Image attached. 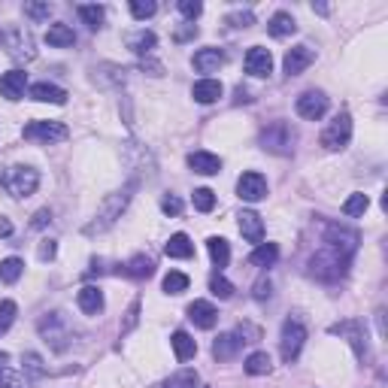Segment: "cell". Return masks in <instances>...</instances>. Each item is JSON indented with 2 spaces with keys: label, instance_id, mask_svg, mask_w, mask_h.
<instances>
[{
  "label": "cell",
  "instance_id": "cell-1",
  "mask_svg": "<svg viewBox=\"0 0 388 388\" xmlns=\"http://www.w3.org/2000/svg\"><path fill=\"white\" fill-rule=\"evenodd\" d=\"M133 188H137V182H128V185L122 188V192H116V194H109L107 201L101 203V213H97V218L91 224H86V234H103L107 228H112V224L122 218L125 213V207L131 203V194H133Z\"/></svg>",
  "mask_w": 388,
  "mask_h": 388
},
{
  "label": "cell",
  "instance_id": "cell-2",
  "mask_svg": "<svg viewBox=\"0 0 388 388\" xmlns=\"http://www.w3.org/2000/svg\"><path fill=\"white\" fill-rule=\"evenodd\" d=\"M346 267H349V258L340 255L337 249H331V246H324L309 258V273L319 276L322 282H337L346 273Z\"/></svg>",
  "mask_w": 388,
  "mask_h": 388
},
{
  "label": "cell",
  "instance_id": "cell-3",
  "mask_svg": "<svg viewBox=\"0 0 388 388\" xmlns=\"http://www.w3.org/2000/svg\"><path fill=\"white\" fill-rule=\"evenodd\" d=\"M0 46L6 49V55L16 61H34L37 58V49H34V37L31 31L22 25H10L0 31Z\"/></svg>",
  "mask_w": 388,
  "mask_h": 388
},
{
  "label": "cell",
  "instance_id": "cell-4",
  "mask_svg": "<svg viewBox=\"0 0 388 388\" xmlns=\"http://www.w3.org/2000/svg\"><path fill=\"white\" fill-rule=\"evenodd\" d=\"M40 337L49 343V349L64 352L70 343H73V328L64 319V313H49L40 319Z\"/></svg>",
  "mask_w": 388,
  "mask_h": 388
},
{
  "label": "cell",
  "instance_id": "cell-5",
  "mask_svg": "<svg viewBox=\"0 0 388 388\" xmlns=\"http://www.w3.org/2000/svg\"><path fill=\"white\" fill-rule=\"evenodd\" d=\"M0 182L6 185V192H10L16 201H22V197H31L34 192H37V185H40V173L34 170V167H25V164H18V167H12L6 176H0Z\"/></svg>",
  "mask_w": 388,
  "mask_h": 388
},
{
  "label": "cell",
  "instance_id": "cell-6",
  "mask_svg": "<svg viewBox=\"0 0 388 388\" xmlns=\"http://www.w3.org/2000/svg\"><path fill=\"white\" fill-rule=\"evenodd\" d=\"M349 140H352V116L349 112H337V116L328 122V128L322 131L319 143L328 152H340L349 146Z\"/></svg>",
  "mask_w": 388,
  "mask_h": 388
},
{
  "label": "cell",
  "instance_id": "cell-7",
  "mask_svg": "<svg viewBox=\"0 0 388 388\" xmlns=\"http://www.w3.org/2000/svg\"><path fill=\"white\" fill-rule=\"evenodd\" d=\"M261 146L273 155H292L294 152V131L288 122H273L261 131Z\"/></svg>",
  "mask_w": 388,
  "mask_h": 388
},
{
  "label": "cell",
  "instance_id": "cell-8",
  "mask_svg": "<svg viewBox=\"0 0 388 388\" xmlns=\"http://www.w3.org/2000/svg\"><path fill=\"white\" fill-rule=\"evenodd\" d=\"M303 343H307V328H303L300 322H292V319H288L285 324H282V337H279L282 361H285V364H294V361H298Z\"/></svg>",
  "mask_w": 388,
  "mask_h": 388
},
{
  "label": "cell",
  "instance_id": "cell-9",
  "mask_svg": "<svg viewBox=\"0 0 388 388\" xmlns=\"http://www.w3.org/2000/svg\"><path fill=\"white\" fill-rule=\"evenodd\" d=\"M22 137L27 143L49 146V143H64L70 137V131H67V125H61V122H31V125H25Z\"/></svg>",
  "mask_w": 388,
  "mask_h": 388
},
{
  "label": "cell",
  "instance_id": "cell-10",
  "mask_svg": "<svg viewBox=\"0 0 388 388\" xmlns=\"http://www.w3.org/2000/svg\"><path fill=\"white\" fill-rule=\"evenodd\" d=\"M324 246H331V249H337L340 255L352 258L358 249V231L340 228V224H328V228H324Z\"/></svg>",
  "mask_w": 388,
  "mask_h": 388
},
{
  "label": "cell",
  "instance_id": "cell-11",
  "mask_svg": "<svg viewBox=\"0 0 388 388\" xmlns=\"http://www.w3.org/2000/svg\"><path fill=\"white\" fill-rule=\"evenodd\" d=\"M294 109H298V116L307 118V122H319L324 112H328V97H324L322 91H303L298 97V103H294Z\"/></svg>",
  "mask_w": 388,
  "mask_h": 388
},
{
  "label": "cell",
  "instance_id": "cell-12",
  "mask_svg": "<svg viewBox=\"0 0 388 388\" xmlns=\"http://www.w3.org/2000/svg\"><path fill=\"white\" fill-rule=\"evenodd\" d=\"M331 334H340V337H349L352 349H355V355L364 361L367 355V340H364V324L358 319H349V322H337L331 324Z\"/></svg>",
  "mask_w": 388,
  "mask_h": 388
},
{
  "label": "cell",
  "instance_id": "cell-13",
  "mask_svg": "<svg viewBox=\"0 0 388 388\" xmlns=\"http://www.w3.org/2000/svg\"><path fill=\"white\" fill-rule=\"evenodd\" d=\"M246 73L255 76V79H264V76L273 73V55L261 46H252L246 52Z\"/></svg>",
  "mask_w": 388,
  "mask_h": 388
},
{
  "label": "cell",
  "instance_id": "cell-14",
  "mask_svg": "<svg viewBox=\"0 0 388 388\" xmlns=\"http://www.w3.org/2000/svg\"><path fill=\"white\" fill-rule=\"evenodd\" d=\"M315 61V52L309 46H294L285 52V61H282V67H285V76L292 79V76H300L303 70Z\"/></svg>",
  "mask_w": 388,
  "mask_h": 388
},
{
  "label": "cell",
  "instance_id": "cell-15",
  "mask_svg": "<svg viewBox=\"0 0 388 388\" xmlns=\"http://www.w3.org/2000/svg\"><path fill=\"white\" fill-rule=\"evenodd\" d=\"M237 194L243 197V201L255 203V201H264L267 197V179L261 173H243L237 182Z\"/></svg>",
  "mask_w": 388,
  "mask_h": 388
},
{
  "label": "cell",
  "instance_id": "cell-16",
  "mask_svg": "<svg viewBox=\"0 0 388 388\" xmlns=\"http://www.w3.org/2000/svg\"><path fill=\"white\" fill-rule=\"evenodd\" d=\"M25 86H27L25 70H10V73L0 76V97H6V101H18V97H25Z\"/></svg>",
  "mask_w": 388,
  "mask_h": 388
},
{
  "label": "cell",
  "instance_id": "cell-17",
  "mask_svg": "<svg viewBox=\"0 0 388 388\" xmlns=\"http://www.w3.org/2000/svg\"><path fill=\"white\" fill-rule=\"evenodd\" d=\"M188 319H192L197 328L209 331V328H216V322H218V309L209 300H194L192 307H188Z\"/></svg>",
  "mask_w": 388,
  "mask_h": 388
},
{
  "label": "cell",
  "instance_id": "cell-18",
  "mask_svg": "<svg viewBox=\"0 0 388 388\" xmlns=\"http://www.w3.org/2000/svg\"><path fill=\"white\" fill-rule=\"evenodd\" d=\"M76 303H79V309L86 315H101L103 313V292L97 285H86L76 294Z\"/></svg>",
  "mask_w": 388,
  "mask_h": 388
},
{
  "label": "cell",
  "instance_id": "cell-19",
  "mask_svg": "<svg viewBox=\"0 0 388 388\" xmlns=\"http://www.w3.org/2000/svg\"><path fill=\"white\" fill-rule=\"evenodd\" d=\"M237 218H240V234L249 240V243H261V240H264V222H261L258 213L243 209Z\"/></svg>",
  "mask_w": 388,
  "mask_h": 388
},
{
  "label": "cell",
  "instance_id": "cell-20",
  "mask_svg": "<svg viewBox=\"0 0 388 388\" xmlns=\"http://www.w3.org/2000/svg\"><path fill=\"white\" fill-rule=\"evenodd\" d=\"M188 167H192L194 173L201 176H216L218 170H222V158L213 152H192L188 155Z\"/></svg>",
  "mask_w": 388,
  "mask_h": 388
},
{
  "label": "cell",
  "instance_id": "cell-21",
  "mask_svg": "<svg viewBox=\"0 0 388 388\" xmlns=\"http://www.w3.org/2000/svg\"><path fill=\"white\" fill-rule=\"evenodd\" d=\"M222 64H224V52L222 49H216V46L201 49V52L194 55V70L197 73H216Z\"/></svg>",
  "mask_w": 388,
  "mask_h": 388
},
{
  "label": "cell",
  "instance_id": "cell-22",
  "mask_svg": "<svg viewBox=\"0 0 388 388\" xmlns=\"http://www.w3.org/2000/svg\"><path fill=\"white\" fill-rule=\"evenodd\" d=\"M118 273H125L131 279H149L155 273V261L149 255H133L125 267H118Z\"/></svg>",
  "mask_w": 388,
  "mask_h": 388
},
{
  "label": "cell",
  "instance_id": "cell-23",
  "mask_svg": "<svg viewBox=\"0 0 388 388\" xmlns=\"http://www.w3.org/2000/svg\"><path fill=\"white\" fill-rule=\"evenodd\" d=\"M31 97L40 103H67V91L52 86V82H37V86H31Z\"/></svg>",
  "mask_w": 388,
  "mask_h": 388
},
{
  "label": "cell",
  "instance_id": "cell-24",
  "mask_svg": "<svg viewBox=\"0 0 388 388\" xmlns=\"http://www.w3.org/2000/svg\"><path fill=\"white\" fill-rule=\"evenodd\" d=\"M240 346H243V340H240L237 334H222L218 340L213 343V355L216 361H231V358L240 352Z\"/></svg>",
  "mask_w": 388,
  "mask_h": 388
},
{
  "label": "cell",
  "instance_id": "cell-25",
  "mask_svg": "<svg viewBox=\"0 0 388 388\" xmlns=\"http://www.w3.org/2000/svg\"><path fill=\"white\" fill-rule=\"evenodd\" d=\"M192 97H194L197 103H216L218 97H222V82H218V79H201V82H194Z\"/></svg>",
  "mask_w": 388,
  "mask_h": 388
},
{
  "label": "cell",
  "instance_id": "cell-26",
  "mask_svg": "<svg viewBox=\"0 0 388 388\" xmlns=\"http://www.w3.org/2000/svg\"><path fill=\"white\" fill-rule=\"evenodd\" d=\"M46 43L55 49H67L76 43V34H73V27H67V25H52L46 31Z\"/></svg>",
  "mask_w": 388,
  "mask_h": 388
},
{
  "label": "cell",
  "instance_id": "cell-27",
  "mask_svg": "<svg viewBox=\"0 0 388 388\" xmlns=\"http://www.w3.org/2000/svg\"><path fill=\"white\" fill-rule=\"evenodd\" d=\"M164 252L170 258H192L194 255V243L188 240V234H173L170 240H167Z\"/></svg>",
  "mask_w": 388,
  "mask_h": 388
},
{
  "label": "cell",
  "instance_id": "cell-28",
  "mask_svg": "<svg viewBox=\"0 0 388 388\" xmlns=\"http://www.w3.org/2000/svg\"><path fill=\"white\" fill-rule=\"evenodd\" d=\"M267 31L273 34V37H292L294 31H298V22L292 18V12H276V16L270 18V25H267Z\"/></svg>",
  "mask_w": 388,
  "mask_h": 388
},
{
  "label": "cell",
  "instance_id": "cell-29",
  "mask_svg": "<svg viewBox=\"0 0 388 388\" xmlns=\"http://www.w3.org/2000/svg\"><path fill=\"white\" fill-rule=\"evenodd\" d=\"M170 343H173V352H176L179 361H188V358L197 355V343L192 340V334H185V331H176Z\"/></svg>",
  "mask_w": 388,
  "mask_h": 388
},
{
  "label": "cell",
  "instance_id": "cell-30",
  "mask_svg": "<svg viewBox=\"0 0 388 388\" xmlns=\"http://www.w3.org/2000/svg\"><path fill=\"white\" fill-rule=\"evenodd\" d=\"M276 258H279V246L276 243H261L258 249L249 255V264H255V267H273V264H276Z\"/></svg>",
  "mask_w": 388,
  "mask_h": 388
},
{
  "label": "cell",
  "instance_id": "cell-31",
  "mask_svg": "<svg viewBox=\"0 0 388 388\" xmlns=\"http://www.w3.org/2000/svg\"><path fill=\"white\" fill-rule=\"evenodd\" d=\"M155 43H158V37H155L152 31H137V34H131L128 37V49L131 52H137V55H152Z\"/></svg>",
  "mask_w": 388,
  "mask_h": 388
},
{
  "label": "cell",
  "instance_id": "cell-32",
  "mask_svg": "<svg viewBox=\"0 0 388 388\" xmlns=\"http://www.w3.org/2000/svg\"><path fill=\"white\" fill-rule=\"evenodd\" d=\"M207 249H209V258H213V264H216V267H228V261H231L228 240H222V237H209V240H207Z\"/></svg>",
  "mask_w": 388,
  "mask_h": 388
},
{
  "label": "cell",
  "instance_id": "cell-33",
  "mask_svg": "<svg viewBox=\"0 0 388 388\" xmlns=\"http://www.w3.org/2000/svg\"><path fill=\"white\" fill-rule=\"evenodd\" d=\"M76 12H79V18L91 27V31H97V27L103 25V16H107V10H103V6H94V3H82V6H76Z\"/></svg>",
  "mask_w": 388,
  "mask_h": 388
},
{
  "label": "cell",
  "instance_id": "cell-34",
  "mask_svg": "<svg viewBox=\"0 0 388 388\" xmlns=\"http://www.w3.org/2000/svg\"><path fill=\"white\" fill-rule=\"evenodd\" d=\"M270 367H273V361L267 352H252V355L246 358V373H249V376H264V373H270Z\"/></svg>",
  "mask_w": 388,
  "mask_h": 388
},
{
  "label": "cell",
  "instance_id": "cell-35",
  "mask_svg": "<svg viewBox=\"0 0 388 388\" xmlns=\"http://www.w3.org/2000/svg\"><path fill=\"white\" fill-rule=\"evenodd\" d=\"M25 273V261L22 258H6L0 261V279L6 282V285H12V282H18V276Z\"/></svg>",
  "mask_w": 388,
  "mask_h": 388
},
{
  "label": "cell",
  "instance_id": "cell-36",
  "mask_svg": "<svg viewBox=\"0 0 388 388\" xmlns=\"http://www.w3.org/2000/svg\"><path fill=\"white\" fill-rule=\"evenodd\" d=\"M370 207V197L361 194V192H355V194H349V201L343 203V216H364V209Z\"/></svg>",
  "mask_w": 388,
  "mask_h": 388
},
{
  "label": "cell",
  "instance_id": "cell-37",
  "mask_svg": "<svg viewBox=\"0 0 388 388\" xmlns=\"http://www.w3.org/2000/svg\"><path fill=\"white\" fill-rule=\"evenodd\" d=\"M164 388H197V370H179L164 383Z\"/></svg>",
  "mask_w": 388,
  "mask_h": 388
},
{
  "label": "cell",
  "instance_id": "cell-38",
  "mask_svg": "<svg viewBox=\"0 0 388 388\" xmlns=\"http://www.w3.org/2000/svg\"><path fill=\"white\" fill-rule=\"evenodd\" d=\"M188 288V276L185 273H179V270H170L164 276V292L167 294H182Z\"/></svg>",
  "mask_w": 388,
  "mask_h": 388
},
{
  "label": "cell",
  "instance_id": "cell-39",
  "mask_svg": "<svg viewBox=\"0 0 388 388\" xmlns=\"http://www.w3.org/2000/svg\"><path fill=\"white\" fill-rule=\"evenodd\" d=\"M16 300H0V334H6V331L12 328V322H16Z\"/></svg>",
  "mask_w": 388,
  "mask_h": 388
},
{
  "label": "cell",
  "instance_id": "cell-40",
  "mask_svg": "<svg viewBox=\"0 0 388 388\" xmlns=\"http://www.w3.org/2000/svg\"><path fill=\"white\" fill-rule=\"evenodd\" d=\"M155 12H158V3H155V0H131V16L140 18V22L155 16Z\"/></svg>",
  "mask_w": 388,
  "mask_h": 388
},
{
  "label": "cell",
  "instance_id": "cell-41",
  "mask_svg": "<svg viewBox=\"0 0 388 388\" xmlns=\"http://www.w3.org/2000/svg\"><path fill=\"white\" fill-rule=\"evenodd\" d=\"M213 207H216V194L209 192V188H194V209L213 213Z\"/></svg>",
  "mask_w": 388,
  "mask_h": 388
},
{
  "label": "cell",
  "instance_id": "cell-42",
  "mask_svg": "<svg viewBox=\"0 0 388 388\" xmlns=\"http://www.w3.org/2000/svg\"><path fill=\"white\" fill-rule=\"evenodd\" d=\"M209 292H213V294H216V298H222V300H228V298H231V294H234V285H231V282H228V279H224V276H222V273H216V276H213V279H209Z\"/></svg>",
  "mask_w": 388,
  "mask_h": 388
},
{
  "label": "cell",
  "instance_id": "cell-43",
  "mask_svg": "<svg viewBox=\"0 0 388 388\" xmlns=\"http://www.w3.org/2000/svg\"><path fill=\"white\" fill-rule=\"evenodd\" d=\"M0 388H27V383L16 370H10V364H3L0 367Z\"/></svg>",
  "mask_w": 388,
  "mask_h": 388
},
{
  "label": "cell",
  "instance_id": "cell-44",
  "mask_svg": "<svg viewBox=\"0 0 388 388\" xmlns=\"http://www.w3.org/2000/svg\"><path fill=\"white\" fill-rule=\"evenodd\" d=\"M22 361H25V373H31L34 379H40V376H43V373H46L43 358H40L37 352H25V358H22Z\"/></svg>",
  "mask_w": 388,
  "mask_h": 388
},
{
  "label": "cell",
  "instance_id": "cell-45",
  "mask_svg": "<svg viewBox=\"0 0 388 388\" xmlns=\"http://www.w3.org/2000/svg\"><path fill=\"white\" fill-rule=\"evenodd\" d=\"M25 16L37 18V22H43V18L52 16V3H25Z\"/></svg>",
  "mask_w": 388,
  "mask_h": 388
},
{
  "label": "cell",
  "instance_id": "cell-46",
  "mask_svg": "<svg viewBox=\"0 0 388 388\" xmlns=\"http://www.w3.org/2000/svg\"><path fill=\"white\" fill-rule=\"evenodd\" d=\"M224 22L231 27H249V25H255V16H252V10H243V12H231Z\"/></svg>",
  "mask_w": 388,
  "mask_h": 388
},
{
  "label": "cell",
  "instance_id": "cell-47",
  "mask_svg": "<svg viewBox=\"0 0 388 388\" xmlns=\"http://www.w3.org/2000/svg\"><path fill=\"white\" fill-rule=\"evenodd\" d=\"M179 12L185 18H197L203 12V3H201V0H179Z\"/></svg>",
  "mask_w": 388,
  "mask_h": 388
},
{
  "label": "cell",
  "instance_id": "cell-48",
  "mask_svg": "<svg viewBox=\"0 0 388 388\" xmlns=\"http://www.w3.org/2000/svg\"><path fill=\"white\" fill-rule=\"evenodd\" d=\"M161 209H164L167 216H179L182 213V201L176 194H164L161 197Z\"/></svg>",
  "mask_w": 388,
  "mask_h": 388
},
{
  "label": "cell",
  "instance_id": "cell-49",
  "mask_svg": "<svg viewBox=\"0 0 388 388\" xmlns=\"http://www.w3.org/2000/svg\"><path fill=\"white\" fill-rule=\"evenodd\" d=\"M137 319H140V298L128 307V319H125V324H122V334H128V331H133V324H137Z\"/></svg>",
  "mask_w": 388,
  "mask_h": 388
},
{
  "label": "cell",
  "instance_id": "cell-50",
  "mask_svg": "<svg viewBox=\"0 0 388 388\" xmlns=\"http://www.w3.org/2000/svg\"><path fill=\"white\" fill-rule=\"evenodd\" d=\"M55 252H58L55 240H43V243H40V249H37V255H40V261H52Z\"/></svg>",
  "mask_w": 388,
  "mask_h": 388
},
{
  "label": "cell",
  "instance_id": "cell-51",
  "mask_svg": "<svg viewBox=\"0 0 388 388\" xmlns=\"http://www.w3.org/2000/svg\"><path fill=\"white\" fill-rule=\"evenodd\" d=\"M52 222V213H49V209H37V213H34V218H31V228H46V224Z\"/></svg>",
  "mask_w": 388,
  "mask_h": 388
},
{
  "label": "cell",
  "instance_id": "cell-52",
  "mask_svg": "<svg viewBox=\"0 0 388 388\" xmlns=\"http://www.w3.org/2000/svg\"><path fill=\"white\" fill-rule=\"evenodd\" d=\"M255 300H264V298H270V279H258L255 282Z\"/></svg>",
  "mask_w": 388,
  "mask_h": 388
},
{
  "label": "cell",
  "instance_id": "cell-53",
  "mask_svg": "<svg viewBox=\"0 0 388 388\" xmlns=\"http://www.w3.org/2000/svg\"><path fill=\"white\" fill-rule=\"evenodd\" d=\"M194 34H197V27H194V25H188V27H185V31H179V34H176V40H179V43H182V40H188V37H194Z\"/></svg>",
  "mask_w": 388,
  "mask_h": 388
},
{
  "label": "cell",
  "instance_id": "cell-54",
  "mask_svg": "<svg viewBox=\"0 0 388 388\" xmlns=\"http://www.w3.org/2000/svg\"><path fill=\"white\" fill-rule=\"evenodd\" d=\"M313 10H315V12H319V16H328V6H324V3H315V6H313Z\"/></svg>",
  "mask_w": 388,
  "mask_h": 388
},
{
  "label": "cell",
  "instance_id": "cell-55",
  "mask_svg": "<svg viewBox=\"0 0 388 388\" xmlns=\"http://www.w3.org/2000/svg\"><path fill=\"white\" fill-rule=\"evenodd\" d=\"M3 364H10V355H6V352H0V367Z\"/></svg>",
  "mask_w": 388,
  "mask_h": 388
}]
</instances>
